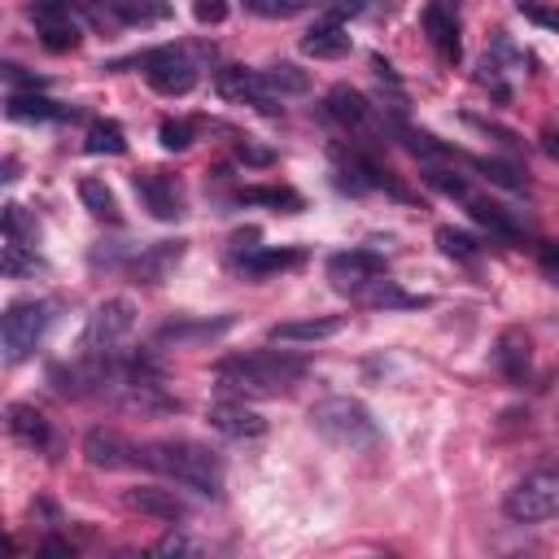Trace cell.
<instances>
[{
	"mask_svg": "<svg viewBox=\"0 0 559 559\" xmlns=\"http://www.w3.org/2000/svg\"><path fill=\"white\" fill-rule=\"evenodd\" d=\"M218 92L227 100H240V105H258V109H275V92L266 87L262 70H245V66H223L218 70Z\"/></svg>",
	"mask_w": 559,
	"mask_h": 559,
	"instance_id": "cell-13",
	"label": "cell"
},
{
	"mask_svg": "<svg viewBox=\"0 0 559 559\" xmlns=\"http://www.w3.org/2000/svg\"><path fill=\"white\" fill-rule=\"evenodd\" d=\"M87 153H109V157H118V153H127V135H122V127L118 122H92V131H87Z\"/></svg>",
	"mask_w": 559,
	"mask_h": 559,
	"instance_id": "cell-30",
	"label": "cell"
},
{
	"mask_svg": "<svg viewBox=\"0 0 559 559\" xmlns=\"http://www.w3.org/2000/svg\"><path fill=\"white\" fill-rule=\"evenodd\" d=\"M144 79L162 96H188L197 87V70L179 48H153L144 52Z\"/></svg>",
	"mask_w": 559,
	"mask_h": 559,
	"instance_id": "cell-7",
	"label": "cell"
},
{
	"mask_svg": "<svg viewBox=\"0 0 559 559\" xmlns=\"http://www.w3.org/2000/svg\"><path fill=\"white\" fill-rule=\"evenodd\" d=\"M79 201L87 205L92 218H105V223H118V218H122V214H118V197H114V188H109L105 179H83V183H79Z\"/></svg>",
	"mask_w": 559,
	"mask_h": 559,
	"instance_id": "cell-25",
	"label": "cell"
},
{
	"mask_svg": "<svg viewBox=\"0 0 559 559\" xmlns=\"http://www.w3.org/2000/svg\"><path fill=\"white\" fill-rule=\"evenodd\" d=\"M26 17L35 22V31H39V44L48 48V52H70V48H79V22L70 17V4L66 0H35L31 9H26Z\"/></svg>",
	"mask_w": 559,
	"mask_h": 559,
	"instance_id": "cell-8",
	"label": "cell"
},
{
	"mask_svg": "<svg viewBox=\"0 0 559 559\" xmlns=\"http://www.w3.org/2000/svg\"><path fill=\"white\" fill-rule=\"evenodd\" d=\"M179 258H183V240H162V245L144 249V253L131 262V275H135V280H144V284H157V280H162Z\"/></svg>",
	"mask_w": 559,
	"mask_h": 559,
	"instance_id": "cell-22",
	"label": "cell"
},
{
	"mask_svg": "<svg viewBox=\"0 0 559 559\" xmlns=\"http://www.w3.org/2000/svg\"><path fill=\"white\" fill-rule=\"evenodd\" d=\"M384 275V258L371 253V249H345V253H332L328 258V280L341 288V293H362L371 280Z\"/></svg>",
	"mask_w": 559,
	"mask_h": 559,
	"instance_id": "cell-9",
	"label": "cell"
},
{
	"mask_svg": "<svg viewBox=\"0 0 559 559\" xmlns=\"http://www.w3.org/2000/svg\"><path fill=\"white\" fill-rule=\"evenodd\" d=\"M467 214H472L480 227H489L493 236H507V240L520 236V223H515L502 205H493V201H485V197H467Z\"/></svg>",
	"mask_w": 559,
	"mask_h": 559,
	"instance_id": "cell-26",
	"label": "cell"
},
{
	"mask_svg": "<svg viewBox=\"0 0 559 559\" xmlns=\"http://www.w3.org/2000/svg\"><path fill=\"white\" fill-rule=\"evenodd\" d=\"M345 328V314H310V319H284L271 328V341H328Z\"/></svg>",
	"mask_w": 559,
	"mask_h": 559,
	"instance_id": "cell-20",
	"label": "cell"
},
{
	"mask_svg": "<svg viewBox=\"0 0 559 559\" xmlns=\"http://www.w3.org/2000/svg\"><path fill=\"white\" fill-rule=\"evenodd\" d=\"M437 245H441L445 258H459V262H476V253H480V245L467 231H459V227H441L437 231Z\"/></svg>",
	"mask_w": 559,
	"mask_h": 559,
	"instance_id": "cell-31",
	"label": "cell"
},
{
	"mask_svg": "<svg viewBox=\"0 0 559 559\" xmlns=\"http://www.w3.org/2000/svg\"><path fill=\"white\" fill-rule=\"evenodd\" d=\"M502 511H507V520H515V524H542V520L559 515V472H555V467H542V472L520 476V480L507 489Z\"/></svg>",
	"mask_w": 559,
	"mask_h": 559,
	"instance_id": "cell-5",
	"label": "cell"
},
{
	"mask_svg": "<svg viewBox=\"0 0 559 559\" xmlns=\"http://www.w3.org/2000/svg\"><path fill=\"white\" fill-rule=\"evenodd\" d=\"M83 459L100 472H122L131 463H144V450H135L118 428H92L83 437Z\"/></svg>",
	"mask_w": 559,
	"mask_h": 559,
	"instance_id": "cell-10",
	"label": "cell"
},
{
	"mask_svg": "<svg viewBox=\"0 0 559 559\" xmlns=\"http://www.w3.org/2000/svg\"><path fill=\"white\" fill-rule=\"evenodd\" d=\"M39 550H44V555H70V546H66V542H44Z\"/></svg>",
	"mask_w": 559,
	"mask_h": 559,
	"instance_id": "cell-42",
	"label": "cell"
},
{
	"mask_svg": "<svg viewBox=\"0 0 559 559\" xmlns=\"http://www.w3.org/2000/svg\"><path fill=\"white\" fill-rule=\"evenodd\" d=\"M118 17L122 22H157V17H166V4L162 0H118Z\"/></svg>",
	"mask_w": 559,
	"mask_h": 559,
	"instance_id": "cell-33",
	"label": "cell"
},
{
	"mask_svg": "<svg viewBox=\"0 0 559 559\" xmlns=\"http://www.w3.org/2000/svg\"><path fill=\"white\" fill-rule=\"evenodd\" d=\"M205 419H210L214 432H223V437H231V441H249V437H262V432H266V419H262L253 406H245L240 397L214 402Z\"/></svg>",
	"mask_w": 559,
	"mask_h": 559,
	"instance_id": "cell-12",
	"label": "cell"
},
{
	"mask_svg": "<svg viewBox=\"0 0 559 559\" xmlns=\"http://www.w3.org/2000/svg\"><path fill=\"white\" fill-rule=\"evenodd\" d=\"M323 109H328V118L332 122H341V127H367V118H371V100L358 92V87H349V83H336L332 92H328V100H323Z\"/></svg>",
	"mask_w": 559,
	"mask_h": 559,
	"instance_id": "cell-19",
	"label": "cell"
},
{
	"mask_svg": "<svg viewBox=\"0 0 559 559\" xmlns=\"http://www.w3.org/2000/svg\"><path fill=\"white\" fill-rule=\"evenodd\" d=\"M9 118L13 122H48V118H66V109L31 87V92H13L9 96Z\"/></svg>",
	"mask_w": 559,
	"mask_h": 559,
	"instance_id": "cell-23",
	"label": "cell"
},
{
	"mask_svg": "<svg viewBox=\"0 0 559 559\" xmlns=\"http://www.w3.org/2000/svg\"><path fill=\"white\" fill-rule=\"evenodd\" d=\"M4 428H9L22 445H31V450H48V445H52L48 419H44L35 406H26V402H9V406H4Z\"/></svg>",
	"mask_w": 559,
	"mask_h": 559,
	"instance_id": "cell-18",
	"label": "cell"
},
{
	"mask_svg": "<svg viewBox=\"0 0 559 559\" xmlns=\"http://www.w3.org/2000/svg\"><path fill=\"white\" fill-rule=\"evenodd\" d=\"M358 301L362 306H376V310H415V306H424V297H411V293H402L393 280H371L362 293H358Z\"/></svg>",
	"mask_w": 559,
	"mask_h": 559,
	"instance_id": "cell-24",
	"label": "cell"
},
{
	"mask_svg": "<svg viewBox=\"0 0 559 559\" xmlns=\"http://www.w3.org/2000/svg\"><path fill=\"white\" fill-rule=\"evenodd\" d=\"M306 376V358L288 349H245L214 362V380L240 397H271Z\"/></svg>",
	"mask_w": 559,
	"mask_h": 559,
	"instance_id": "cell-1",
	"label": "cell"
},
{
	"mask_svg": "<svg viewBox=\"0 0 559 559\" xmlns=\"http://www.w3.org/2000/svg\"><path fill=\"white\" fill-rule=\"evenodd\" d=\"M236 201L240 205H271V210H284V214H297L301 210V197L293 192V188H240L236 192Z\"/></svg>",
	"mask_w": 559,
	"mask_h": 559,
	"instance_id": "cell-29",
	"label": "cell"
},
{
	"mask_svg": "<svg viewBox=\"0 0 559 559\" xmlns=\"http://www.w3.org/2000/svg\"><path fill=\"white\" fill-rule=\"evenodd\" d=\"M472 166H476V170H485V175H489L493 183H502V188H524V179H515V170H511V166H502V162H489V157H476Z\"/></svg>",
	"mask_w": 559,
	"mask_h": 559,
	"instance_id": "cell-36",
	"label": "cell"
},
{
	"mask_svg": "<svg viewBox=\"0 0 559 559\" xmlns=\"http://www.w3.org/2000/svg\"><path fill=\"white\" fill-rule=\"evenodd\" d=\"M131 328H135V301H131V297H105V301L87 314L83 336H79V349H83L87 358H100V354L118 349V345L131 336Z\"/></svg>",
	"mask_w": 559,
	"mask_h": 559,
	"instance_id": "cell-6",
	"label": "cell"
},
{
	"mask_svg": "<svg viewBox=\"0 0 559 559\" xmlns=\"http://www.w3.org/2000/svg\"><path fill=\"white\" fill-rule=\"evenodd\" d=\"M432 188H441V192H450V197H463L467 201V179L459 175V170H445V166H428V175H424Z\"/></svg>",
	"mask_w": 559,
	"mask_h": 559,
	"instance_id": "cell-35",
	"label": "cell"
},
{
	"mask_svg": "<svg viewBox=\"0 0 559 559\" xmlns=\"http://www.w3.org/2000/svg\"><path fill=\"white\" fill-rule=\"evenodd\" d=\"M542 148H546V157H550V162H559V131H555V127H546V131H542Z\"/></svg>",
	"mask_w": 559,
	"mask_h": 559,
	"instance_id": "cell-40",
	"label": "cell"
},
{
	"mask_svg": "<svg viewBox=\"0 0 559 559\" xmlns=\"http://www.w3.org/2000/svg\"><path fill=\"white\" fill-rule=\"evenodd\" d=\"M192 17L201 26H218L227 22V0H192Z\"/></svg>",
	"mask_w": 559,
	"mask_h": 559,
	"instance_id": "cell-37",
	"label": "cell"
},
{
	"mask_svg": "<svg viewBox=\"0 0 559 559\" xmlns=\"http://www.w3.org/2000/svg\"><path fill=\"white\" fill-rule=\"evenodd\" d=\"M493 362L502 371L507 384H524L528 380V367H533V341L524 328H502L498 341H493Z\"/></svg>",
	"mask_w": 559,
	"mask_h": 559,
	"instance_id": "cell-14",
	"label": "cell"
},
{
	"mask_svg": "<svg viewBox=\"0 0 559 559\" xmlns=\"http://www.w3.org/2000/svg\"><path fill=\"white\" fill-rule=\"evenodd\" d=\"M144 463H148L153 472L170 476L175 485L201 493V498H218V493H223V480H227L223 459H218L210 445L183 441V437H179V441H153V445L144 450Z\"/></svg>",
	"mask_w": 559,
	"mask_h": 559,
	"instance_id": "cell-2",
	"label": "cell"
},
{
	"mask_svg": "<svg viewBox=\"0 0 559 559\" xmlns=\"http://www.w3.org/2000/svg\"><path fill=\"white\" fill-rule=\"evenodd\" d=\"M301 52L314 61H341L349 52V35L341 26V17H323L301 35Z\"/></svg>",
	"mask_w": 559,
	"mask_h": 559,
	"instance_id": "cell-17",
	"label": "cell"
},
{
	"mask_svg": "<svg viewBox=\"0 0 559 559\" xmlns=\"http://www.w3.org/2000/svg\"><path fill=\"white\" fill-rule=\"evenodd\" d=\"M236 157L240 162H249V166H271V148H258V144H236Z\"/></svg>",
	"mask_w": 559,
	"mask_h": 559,
	"instance_id": "cell-39",
	"label": "cell"
},
{
	"mask_svg": "<svg viewBox=\"0 0 559 559\" xmlns=\"http://www.w3.org/2000/svg\"><path fill=\"white\" fill-rule=\"evenodd\" d=\"M157 550H166V555H170V550H197V546H192V542H183V537H166Z\"/></svg>",
	"mask_w": 559,
	"mask_h": 559,
	"instance_id": "cell-41",
	"label": "cell"
},
{
	"mask_svg": "<svg viewBox=\"0 0 559 559\" xmlns=\"http://www.w3.org/2000/svg\"><path fill=\"white\" fill-rule=\"evenodd\" d=\"M424 31L432 39V48L441 52V61H459V17L450 0H428L424 4Z\"/></svg>",
	"mask_w": 559,
	"mask_h": 559,
	"instance_id": "cell-16",
	"label": "cell"
},
{
	"mask_svg": "<svg viewBox=\"0 0 559 559\" xmlns=\"http://www.w3.org/2000/svg\"><path fill=\"white\" fill-rule=\"evenodd\" d=\"M537 266H542V275L559 288V245H537Z\"/></svg>",
	"mask_w": 559,
	"mask_h": 559,
	"instance_id": "cell-38",
	"label": "cell"
},
{
	"mask_svg": "<svg viewBox=\"0 0 559 559\" xmlns=\"http://www.w3.org/2000/svg\"><path fill=\"white\" fill-rule=\"evenodd\" d=\"M231 328V314H218V319H170V323H162L157 328V341L162 345H188V341H210V336H218V332H227Z\"/></svg>",
	"mask_w": 559,
	"mask_h": 559,
	"instance_id": "cell-21",
	"label": "cell"
},
{
	"mask_svg": "<svg viewBox=\"0 0 559 559\" xmlns=\"http://www.w3.org/2000/svg\"><path fill=\"white\" fill-rule=\"evenodd\" d=\"M52 323V301L44 297H22V301H9L4 314H0V345H4V362L17 367L35 354V345L44 341Z\"/></svg>",
	"mask_w": 559,
	"mask_h": 559,
	"instance_id": "cell-4",
	"label": "cell"
},
{
	"mask_svg": "<svg viewBox=\"0 0 559 559\" xmlns=\"http://www.w3.org/2000/svg\"><path fill=\"white\" fill-rule=\"evenodd\" d=\"M122 502H127V511H140L148 520H166V524L188 520V502L175 489H162V485H135V489L122 493Z\"/></svg>",
	"mask_w": 559,
	"mask_h": 559,
	"instance_id": "cell-15",
	"label": "cell"
},
{
	"mask_svg": "<svg viewBox=\"0 0 559 559\" xmlns=\"http://www.w3.org/2000/svg\"><path fill=\"white\" fill-rule=\"evenodd\" d=\"M262 79H266V87H271L275 96H301V92H310V74H306V70H297L293 61L266 66V70H262Z\"/></svg>",
	"mask_w": 559,
	"mask_h": 559,
	"instance_id": "cell-28",
	"label": "cell"
},
{
	"mask_svg": "<svg viewBox=\"0 0 559 559\" xmlns=\"http://www.w3.org/2000/svg\"><path fill=\"white\" fill-rule=\"evenodd\" d=\"M515 9L533 22V26H546V31H559V4H546V0H515Z\"/></svg>",
	"mask_w": 559,
	"mask_h": 559,
	"instance_id": "cell-34",
	"label": "cell"
},
{
	"mask_svg": "<svg viewBox=\"0 0 559 559\" xmlns=\"http://www.w3.org/2000/svg\"><path fill=\"white\" fill-rule=\"evenodd\" d=\"M297 262H301L297 249H249L245 262H240V271L253 275V280H262V275H275L284 266H297Z\"/></svg>",
	"mask_w": 559,
	"mask_h": 559,
	"instance_id": "cell-27",
	"label": "cell"
},
{
	"mask_svg": "<svg viewBox=\"0 0 559 559\" xmlns=\"http://www.w3.org/2000/svg\"><path fill=\"white\" fill-rule=\"evenodd\" d=\"M131 183H135V197L144 201V210H148L153 218L175 223V218L183 214V188H179L170 175H162V170H140Z\"/></svg>",
	"mask_w": 559,
	"mask_h": 559,
	"instance_id": "cell-11",
	"label": "cell"
},
{
	"mask_svg": "<svg viewBox=\"0 0 559 559\" xmlns=\"http://www.w3.org/2000/svg\"><path fill=\"white\" fill-rule=\"evenodd\" d=\"M310 428L341 450H371L380 441V428L371 419V411L354 397H323L310 406Z\"/></svg>",
	"mask_w": 559,
	"mask_h": 559,
	"instance_id": "cell-3",
	"label": "cell"
},
{
	"mask_svg": "<svg viewBox=\"0 0 559 559\" xmlns=\"http://www.w3.org/2000/svg\"><path fill=\"white\" fill-rule=\"evenodd\" d=\"M157 140H162V148H170V153H183V148L197 140V127H192L188 118H166V122L157 127Z\"/></svg>",
	"mask_w": 559,
	"mask_h": 559,
	"instance_id": "cell-32",
	"label": "cell"
}]
</instances>
